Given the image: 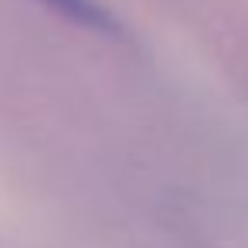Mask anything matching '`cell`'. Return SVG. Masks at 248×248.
Listing matches in <instances>:
<instances>
[{
    "label": "cell",
    "instance_id": "6da1fadb",
    "mask_svg": "<svg viewBox=\"0 0 248 248\" xmlns=\"http://www.w3.org/2000/svg\"><path fill=\"white\" fill-rule=\"evenodd\" d=\"M38 4L48 7V11H55V14H62L72 24L99 34V38H123L119 17L106 4H99V0H38Z\"/></svg>",
    "mask_w": 248,
    "mask_h": 248
}]
</instances>
